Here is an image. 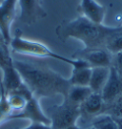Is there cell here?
Wrapping results in <instances>:
<instances>
[{"label":"cell","instance_id":"12","mask_svg":"<svg viewBox=\"0 0 122 129\" xmlns=\"http://www.w3.org/2000/svg\"><path fill=\"white\" fill-rule=\"evenodd\" d=\"M2 73H3V78L1 85L5 89L6 93L13 92L23 84L21 76L15 68L14 62L2 70Z\"/></svg>","mask_w":122,"mask_h":129},{"label":"cell","instance_id":"3","mask_svg":"<svg viewBox=\"0 0 122 129\" xmlns=\"http://www.w3.org/2000/svg\"><path fill=\"white\" fill-rule=\"evenodd\" d=\"M12 50L20 55H31L36 57H50L54 59L60 60L66 62L68 64L72 65V67H76L80 65L88 64L86 61L79 58H69L63 55H60L54 51H52L49 47L45 45L44 43L32 39H28L22 37L20 30H17L14 37H12V40L9 44ZM89 65V64H88Z\"/></svg>","mask_w":122,"mask_h":129},{"label":"cell","instance_id":"1","mask_svg":"<svg viewBox=\"0 0 122 129\" xmlns=\"http://www.w3.org/2000/svg\"><path fill=\"white\" fill-rule=\"evenodd\" d=\"M14 64L21 76L23 82L37 99L56 95L67 97L69 89L72 86L69 79L49 66L23 60H14Z\"/></svg>","mask_w":122,"mask_h":129},{"label":"cell","instance_id":"4","mask_svg":"<svg viewBox=\"0 0 122 129\" xmlns=\"http://www.w3.org/2000/svg\"><path fill=\"white\" fill-rule=\"evenodd\" d=\"M46 115L50 119L53 129H65L76 124L77 120L81 117L80 106L64 99L61 104L51 106Z\"/></svg>","mask_w":122,"mask_h":129},{"label":"cell","instance_id":"8","mask_svg":"<svg viewBox=\"0 0 122 129\" xmlns=\"http://www.w3.org/2000/svg\"><path fill=\"white\" fill-rule=\"evenodd\" d=\"M72 58H79L86 61L91 68L111 67L112 64V55L106 49H83L75 53Z\"/></svg>","mask_w":122,"mask_h":129},{"label":"cell","instance_id":"9","mask_svg":"<svg viewBox=\"0 0 122 129\" xmlns=\"http://www.w3.org/2000/svg\"><path fill=\"white\" fill-rule=\"evenodd\" d=\"M105 105L108 106L122 96V77L113 67H110V76L101 92Z\"/></svg>","mask_w":122,"mask_h":129},{"label":"cell","instance_id":"20","mask_svg":"<svg viewBox=\"0 0 122 129\" xmlns=\"http://www.w3.org/2000/svg\"><path fill=\"white\" fill-rule=\"evenodd\" d=\"M14 62L13 57L11 56L9 50L6 44H0V70L6 68L8 65Z\"/></svg>","mask_w":122,"mask_h":129},{"label":"cell","instance_id":"7","mask_svg":"<svg viewBox=\"0 0 122 129\" xmlns=\"http://www.w3.org/2000/svg\"><path fill=\"white\" fill-rule=\"evenodd\" d=\"M20 6L19 19L26 25H32L47 16L40 0H18Z\"/></svg>","mask_w":122,"mask_h":129},{"label":"cell","instance_id":"5","mask_svg":"<svg viewBox=\"0 0 122 129\" xmlns=\"http://www.w3.org/2000/svg\"><path fill=\"white\" fill-rule=\"evenodd\" d=\"M14 119H25V120H31L32 122L51 125L50 119L43 112L39 104L38 99L34 96H32L28 100L27 104L22 110L17 113L11 114L8 118V120H14Z\"/></svg>","mask_w":122,"mask_h":129},{"label":"cell","instance_id":"24","mask_svg":"<svg viewBox=\"0 0 122 129\" xmlns=\"http://www.w3.org/2000/svg\"><path fill=\"white\" fill-rule=\"evenodd\" d=\"M0 44H6L4 42V40H3V37H2L1 35H0Z\"/></svg>","mask_w":122,"mask_h":129},{"label":"cell","instance_id":"22","mask_svg":"<svg viewBox=\"0 0 122 129\" xmlns=\"http://www.w3.org/2000/svg\"><path fill=\"white\" fill-rule=\"evenodd\" d=\"M21 129H53L51 125H46L43 123H37V122H32L27 127H24Z\"/></svg>","mask_w":122,"mask_h":129},{"label":"cell","instance_id":"25","mask_svg":"<svg viewBox=\"0 0 122 129\" xmlns=\"http://www.w3.org/2000/svg\"><path fill=\"white\" fill-rule=\"evenodd\" d=\"M85 129H95V128H94L93 126H89V127H87V128H85Z\"/></svg>","mask_w":122,"mask_h":129},{"label":"cell","instance_id":"6","mask_svg":"<svg viewBox=\"0 0 122 129\" xmlns=\"http://www.w3.org/2000/svg\"><path fill=\"white\" fill-rule=\"evenodd\" d=\"M18 0H3L0 3V35L6 45L12 40L11 27L16 15Z\"/></svg>","mask_w":122,"mask_h":129},{"label":"cell","instance_id":"26","mask_svg":"<svg viewBox=\"0 0 122 129\" xmlns=\"http://www.w3.org/2000/svg\"><path fill=\"white\" fill-rule=\"evenodd\" d=\"M120 28H121V29H122V25H121V26H120Z\"/></svg>","mask_w":122,"mask_h":129},{"label":"cell","instance_id":"21","mask_svg":"<svg viewBox=\"0 0 122 129\" xmlns=\"http://www.w3.org/2000/svg\"><path fill=\"white\" fill-rule=\"evenodd\" d=\"M111 67L117 72L122 77V52L115 55H112V64Z\"/></svg>","mask_w":122,"mask_h":129},{"label":"cell","instance_id":"2","mask_svg":"<svg viewBox=\"0 0 122 129\" xmlns=\"http://www.w3.org/2000/svg\"><path fill=\"white\" fill-rule=\"evenodd\" d=\"M116 27H109L103 24L92 22L83 16L59 24L55 33L60 40L74 38L84 44V49H105L107 37Z\"/></svg>","mask_w":122,"mask_h":129},{"label":"cell","instance_id":"11","mask_svg":"<svg viewBox=\"0 0 122 129\" xmlns=\"http://www.w3.org/2000/svg\"><path fill=\"white\" fill-rule=\"evenodd\" d=\"M106 109L105 102L100 93H92L89 98L80 105L81 116L84 115L92 120L103 114Z\"/></svg>","mask_w":122,"mask_h":129},{"label":"cell","instance_id":"13","mask_svg":"<svg viewBox=\"0 0 122 129\" xmlns=\"http://www.w3.org/2000/svg\"><path fill=\"white\" fill-rule=\"evenodd\" d=\"M110 76V67H95L92 68L89 87L94 93L102 92Z\"/></svg>","mask_w":122,"mask_h":129},{"label":"cell","instance_id":"23","mask_svg":"<svg viewBox=\"0 0 122 129\" xmlns=\"http://www.w3.org/2000/svg\"><path fill=\"white\" fill-rule=\"evenodd\" d=\"M65 129H82L81 127H79L77 124H73V125H71V126H69V127H67V128Z\"/></svg>","mask_w":122,"mask_h":129},{"label":"cell","instance_id":"18","mask_svg":"<svg viewBox=\"0 0 122 129\" xmlns=\"http://www.w3.org/2000/svg\"><path fill=\"white\" fill-rule=\"evenodd\" d=\"M0 90H1V96H0V123H1L2 121L8 120L9 116L12 113V110L7 100V93L2 85Z\"/></svg>","mask_w":122,"mask_h":129},{"label":"cell","instance_id":"19","mask_svg":"<svg viewBox=\"0 0 122 129\" xmlns=\"http://www.w3.org/2000/svg\"><path fill=\"white\" fill-rule=\"evenodd\" d=\"M104 113L111 115L116 120H122V96H120L112 104L106 106Z\"/></svg>","mask_w":122,"mask_h":129},{"label":"cell","instance_id":"14","mask_svg":"<svg viewBox=\"0 0 122 129\" xmlns=\"http://www.w3.org/2000/svg\"><path fill=\"white\" fill-rule=\"evenodd\" d=\"M92 68L88 64L72 67V75L68 78L72 86H89Z\"/></svg>","mask_w":122,"mask_h":129},{"label":"cell","instance_id":"10","mask_svg":"<svg viewBox=\"0 0 122 129\" xmlns=\"http://www.w3.org/2000/svg\"><path fill=\"white\" fill-rule=\"evenodd\" d=\"M81 16L96 24H102L106 14V8L95 0H81L78 6Z\"/></svg>","mask_w":122,"mask_h":129},{"label":"cell","instance_id":"15","mask_svg":"<svg viewBox=\"0 0 122 129\" xmlns=\"http://www.w3.org/2000/svg\"><path fill=\"white\" fill-rule=\"evenodd\" d=\"M93 91L89 86H71L67 94V97L64 98L70 102L76 105H81L89 98Z\"/></svg>","mask_w":122,"mask_h":129},{"label":"cell","instance_id":"16","mask_svg":"<svg viewBox=\"0 0 122 129\" xmlns=\"http://www.w3.org/2000/svg\"><path fill=\"white\" fill-rule=\"evenodd\" d=\"M105 49L111 55H115L122 52V29L120 26L115 28V30L107 37Z\"/></svg>","mask_w":122,"mask_h":129},{"label":"cell","instance_id":"17","mask_svg":"<svg viewBox=\"0 0 122 129\" xmlns=\"http://www.w3.org/2000/svg\"><path fill=\"white\" fill-rule=\"evenodd\" d=\"M95 129H119L117 120L111 115L103 113L91 120V125Z\"/></svg>","mask_w":122,"mask_h":129}]
</instances>
